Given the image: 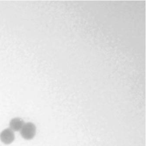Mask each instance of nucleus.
Instances as JSON below:
<instances>
[{"mask_svg": "<svg viewBox=\"0 0 146 146\" xmlns=\"http://www.w3.org/2000/svg\"><path fill=\"white\" fill-rule=\"evenodd\" d=\"M24 124L25 122L21 118L14 117L10 121V128L13 131H19L21 129Z\"/></svg>", "mask_w": 146, "mask_h": 146, "instance_id": "3", "label": "nucleus"}, {"mask_svg": "<svg viewBox=\"0 0 146 146\" xmlns=\"http://www.w3.org/2000/svg\"><path fill=\"white\" fill-rule=\"evenodd\" d=\"M20 133L23 139L26 140H31L35 135L36 127L33 123H26L20 130Z\"/></svg>", "mask_w": 146, "mask_h": 146, "instance_id": "1", "label": "nucleus"}, {"mask_svg": "<svg viewBox=\"0 0 146 146\" xmlns=\"http://www.w3.org/2000/svg\"><path fill=\"white\" fill-rule=\"evenodd\" d=\"M0 139L5 144H10L12 143L15 139L14 131L10 128L5 129L0 133Z\"/></svg>", "mask_w": 146, "mask_h": 146, "instance_id": "2", "label": "nucleus"}]
</instances>
